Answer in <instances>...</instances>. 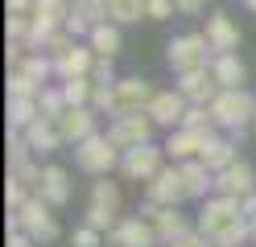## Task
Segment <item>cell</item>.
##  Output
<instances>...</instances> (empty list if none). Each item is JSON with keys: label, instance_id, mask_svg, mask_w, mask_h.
Returning <instances> with one entry per match:
<instances>
[{"label": "cell", "instance_id": "1", "mask_svg": "<svg viewBox=\"0 0 256 247\" xmlns=\"http://www.w3.org/2000/svg\"><path fill=\"white\" fill-rule=\"evenodd\" d=\"M194 227L211 247H240L244 239H252V219L244 214L240 198H228V194L202 198V210H198Z\"/></svg>", "mask_w": 256, "mask_h": 247}, {"label": "cell", "instance_id": "2", "mask_svg": "<svg viewBox=\"0 0 256 247\" xmlns=\"http://www.w3.org/2000/svg\"><path fill=\"white\" fill-rule=\"evenodd\" d=\"M74 161H78V169H83V173L108 177V173L124 161V153L116 148V140H112L108 132H95V136H87V140L74 144Z\"/></svg>", "mask_w": 256, "mask_h": 247}, {"label": "cell", "instance_id": "3", "mask_svg": "<svg viewBox=\"0 0 256 247\" xmlns=\"http://www.w3.org/2000/svg\"><path fill=\"white\" fill-rule=\"evenodd\" d=\"M211 115H215V124L219 128H228V132H244L252 120H256V99L244 91V87H236V91H219L211 99Z\"/></svg>", "mask_w": 256, "mask_h": 247}, {"label": "cell", "instance_id": "4", "mask_svg": "<svg viewBox=\"0 0 256 247\" xmlns=\"http://www.w3.org/2000/svg\"><path fill=\"white\" fill-rule=\"evenodd\" d=\"M215 58L211 41L202 37V33H182V37H174L166 45V62L174 66V74H190V70H206Z\"/></svg>", "mask_w": 256, "mask_h": 247}, {"label": "cell", "instance_id": "5", "mask_svg": "<svg viewBox=\"0 0 256 247\" xmlns=\"http://www.w3.org/2000/svg\"><path fill=\"white\" fill-rule=\"evenodd\" d=\"M157 87L149 78H116L112 82V111L108 115H136V111H149Z\"/></svg>", "mask_w": 256, "mask_h": 247}, {"label": "cell", "instance_id": "6", "mask_svg": "<svg viewBox=\"0 0 256 247\" xmlns=\"http://www.w3.org/2000/svg\"><path fill=\"white\" fill-rule=\"evenodd\" d=\"M50 210H54V206L46 202L42 194H34L21 210H12V214H17V227L25 231V235H34L38 243H54V239H58V219H54Z\"/></svg>", "mask_w": 256, "mask_h": 247}, {"label": "cell", "instance_id": "7", "mask_svg": "<svg viewBox=\"0 0 256 247\" xmlns=\"http://www.w3.org/2000/svg\"><path fill=\"white\" fill-rule=\"evenodd\" d=\"M153 115L149 111H136V115H112V128L108 136L116 140L120 153H128V148H140V144H153Z\"/></svg>", "mask_w": 256, "mask_h": 247}, {"label": "cell", "instance_id": "8", "mask_svg": "<svg viewBox=\"0 0 256 247\" xmlns=\"http://www.w3.org/2000/svg\"><path fill=\"white\" fill-rule=\"evenodd\" d=\"M162 169H166V148H157V144L128 148L124 161H120V173H124L128 181H153Z\"/></svg>", "mask_w": 256, "mask_h": 247}, {"label": "cell", "instance_id": "9", "mask_svg": "<svg viewBox=\"0 0 256 247\" xmlns=\"http://www.w3.org/2000/svg\"><path fill=\"white\" fill-rule=\"evenodd\" d=\"M145 194H149V202H157V206H182L186 198H190L178 165H166L153 181H145Z\"/></svg>", "mask_w": 256, "mask_h": 247}, {"label": "cell", "instance_id": "10", "mask_svg": "<svg viewBox=\"0 0 256 247\" xmlns=\"http://www.w3.org/2000/svg\"><path fill=\"white\" fill-rule=\"evenodd\" d=\"M186 111H190V99L174 87V91H157L153 95V103H149V115H153V124H162V128H178L186 120Z\"/></svg>", "mask_w": 256, "mask_h": 247}, {"label": "cell", "instance_id": "11", "mask_svg": "<svg viewBox=\"0 0 256 247\" xmlns=\"http://www.w3.org/2000/svg\"><path fill=\"white\" fill-rule=\"evenodd\" d=\"M145 219L153 223V231H157V239L162 243H174L178 235H186L190 231V223H186V214H178V206H157V202H145Z\"/></svg>", "mask_w": 256, "mask_h": 247}, {"label": "cell", "instance_id": "12", "mask_svg": "<svg viewBox=\"0 0 256 247\" xmlns=\"http://www.w3.org/2000/svg\"><path fill=\"white\" fill-rule=\"evenodd\" d=\"M108 235H112V243H116V247H157V243H162L145 214H140V219H120Z\"/></svg>", "mask_w": 256, "mask_h": 247}, {"label": "cell", "instance_id": "13", "mask_svg": "<svg viewBox=\"0 0 256 247\" xmlns=\"http://www.w3.org/2000/svg\"><path fill=\"white\" fill-rule=\"evenodd\" d=\"M206 144H211V132H194V128H174L170 140H166V153L174 161H198L206 153Z\"/></svg>", "mask_w": 256, "mask_h": 247}, {"label": "cell", "instance_id": "14", "mask_svg": "<svg viewBox=\"0 0 256 247\" xmlns=\"http://www.w3.org/2000/svg\"><path fill=\"white\" fill-rule=\"evenodd\" d=\"M215 194H228V198H248L256 194V173L248 161H236L228 165L223 173H215Z\"/></svg>", "mask_w": 256, "mask_h": 247}, {"label": "cell", "instance_id": "15", "mask_svg": "<svg viewBox=\"0 0 256 247\" xmlns=\"http://www.w3.org/2000/svg\"><path fill=\"white\" fill-rule=\"evenodd\" d=\"M58 132H62V140H66V144H78V140L95 136V107L91 103L66 107V111L58 115Z\"/></svg>", "mask_w": 256, "mask_h": 247}, {"label": "cell", "instance_id": "16", "mask_svg": "<svg viewBox=\"0 0 256 247\" xmlns=\"http://www.w3.org/2000/svg\"><path fill=\"white\" fill-rule=\"evenodd\" d=\"M206 41H211L215 54H236L240 49V25L232 21L228 12H211L206 16V33H202Z\"/></svg>", "mask_w": 256, "mask_h": 247}, {"label": "cell", "instance_id": "17", "mask_svg": "<svg viewBox=\"0 0 256 247\" xmlns=\"http://www.w3.org/2000/svg\"><path fill=\"white\" fill-rule=\"evenodd\" d=\"M178 91L190 99V103H202V107H211V99L223 91L215 74H211V66L206 70H190V74H178Z\"/></svg>", "mask_w": 256, "mask_h": 247}, {"label": "cell", "instance_id": "18", "mask_svg": "<svg viewBox=\"0 0 256 247\" xmlns=\"http://www.w3.org/2000/svg\"><path fill=\"white\" fill-rule=\"evenodd\" d=\"M108 21V0H74L70 4V21H66V33H91L95 25Z\"/></svg>", "mask_w": 256, "mask_h": 247}, {"label": "cell", "instance_id": "19", "mask_svg": "<svg viewBox=\"0 0 256 247\" xmlns=\"http://www.w3.org/2000/svg\"><path fill=\"white\" fill-rule=\"evenodd\" d=\"M95 58H100V54H95L91 45H78V41H74L66 54H58V58H54V74H58V78H78V74H91Z\"/></svg>", "mask_w": 256, "mask_h": 247}, {"label": "cell", "instance_id": "20", "mask_svg": "<svg viewBox=\"0 0 256 247\" xmlns=\"http://www.w3.org/2000/svg\"><path fill=\"white\" fill-rule=\"evenodd\" d=\"M38 194H42L50 206H66V202H70V173L62 169V165H46Z\"/></svg>", "mask_w": 256, "mask_h": 247}, {"label": "cell", "instance_id": "21", "mask_svg": "<svg viewBox=\"0 0 256 247\" xmlns=\"http://www.w3.org/2000/svg\"><path fill=\"white\" fill-rule=\"evenodd\" d=\"M25 140H29L34 153H54V148L66 144V140H62V132H58V120H50V115H38V120L25 128Z\"/></svg>", "mask_w": 256, "mask_h": 247}, {"label": "cell", "instance_id": "22", "mask_svg": "<svg viewBox=\"0 0 256 247\" xmlns=\"http://www.w3.org/2000/svg\"><path fill=\"white\" fill-rule=\"evenodd\" d=\"M211 74H215V82H219L223 91H236V87H244V78H248L244 62H240L236 54H215V58H211Z\"/></svg>", "mask_w": 256, "mask_h": 247}, {"label": "cell", "instance_id": "23", "mask_svg": "<svg viewBox=\"0 0 256 247\" xmlns=\"http://www.w3.org/2000/svg\"><path fill=\"white\" fill-rule=\"evenodd\" d=\"M178 169H182V181H186V194H190V198H198V202H202L206 190H215V173L206 169L202 157H198V161H182Z\"/></svg>", "mask_w": 256, "mask_h": 247}, {"label": "cell", "instance_id": "24", "mask_svg": "<svg viewBox=\"0 0 256 247\" xmlns=\"http://www.w3.org/2000/svg\"><path fill=\"white\" fill-rule=\"evenodd\" d=\"M87 45H91L100 58H116V54H120V45H124V37H120V25H116V21L95 25V29L87 33Z\"/></svg>", "mask_w": 256, "mask_h": 247}, {"label": "cell", "instance_id": "25", "mask_svg": "<svg viewBox=\"0 0 256 247\" xmlns=\"http://www.w3.org/2000/svg\"><path fill=\"white\" fill-rule=\"evenodd\" d=\"M202 161H206V169H211V173H223L228 165H236V161H240V153H236V144H232V140L211 136V144H206Z\"/></svg>", "mask_w": 256, "mask_h": 247}, {"label": "cell", "instance_id": "26", "mask_svg": "<svg viewBox=\"0 0 256 247\" xmlns=\"http://www.w3.org/2000/svg\"><path fill=\"white\" fill-rule=\"evenodd\" d=\"M38 115H42L38 99H8V128H12V132H25Z\"/></svg>", "mask_w": 256, "mask_h": 247}, {"label": "cell", "instance_id": "27", "mask_svg": "<svg viewBox=\"0 0 256 247\" xmlns=\"http://www.w3.org/2000/svg\"><path fill=\"white\" fill-rule=\"evenodd\" d=\"M145 4H149V0H108V21L132 25V21L145 16Z\"/></svg>", "mask_w": 256, "mask_h": 247}, {"label": "cell", "instance_id": "28", "mask_svg": "<svg viewBox=\"0 0 256 247\" xmlns=\"http://www.w3.org/2000/svg\"><path fill=\"white\" fill-rule=\"evenodd\" d=\"M34 16H42V21H50L58 29H66L70 21V0H34Z\"/></svg>", "mask_w": 256, "mask_h": 247}, {"label": "cell", "instance_id": "29", "mask_svg": "<svg viewBox=\"0 0 256 247\" xmlns=\"http://www.w3.org/2000/svg\"><path fill=\"white\" fill-rule=\"evenodd\" d=\"M91 91H95L91 74H78V78H62V95H66V103H70V107H83V103H91Z\"/></svg>", "mask_w": 256, "mask_h": 247}, {"label": "cell", "instance_id": "30", "mask_svg": "<svg viewBox=\"0 0 256 247\" xmlns=\"http://www.w3.org/2000/svg\"><path fill=\"white\" fill-rule=\"evenodd\" d=\"M38 95H42V82L29 78L21 66H17V70L8 74V99H38Z\"/></svg>", "mask_w": 256, "mask_h": 247}, {"label": "cell", "instance_id": "31", "mask_svg": "<svg viewBox=\"0 0 256 247\" xmlns=\"http://www.w3.org/2000/svg\"><path fill=\"white\" fill-rule=\"evenodd\" d=\"M91 206H104V210L116 214V210H120V190H116V181H108V177L95 181V186H91Z\"/></svg>", "mask_w": 256, "mask_h": 247}, {"label": "cell", "instance_id": "32", "mask_svg": "<svg viewBox=\"0 0 256 247\" xmlns=\"http://www.w3.org/2000/svg\"><path fill=\"white\" fill-rule=\"evenodd\" d=\"M38 107H42V115L58 120V115L66 111L70 103H66V95H62V87H42V95H38Z\"/></svg>", "mask_w": 256, "mask_h": 247}, {"label": "cell", "instance_id": "33", "mask_svg": "<svg viewBox=\"0 0 256 247\" xmlns=\"http://www.w3.org/2000/svg\"><path fill=\"white\" fill-rule=\"evenodd\" d=\"M178 128H194V132H215L219 124H215V115H211V107H202V103H190V111H186V120H182Z\"/></svg>", "mask_w": 256, "mask_h": 247}, {"label": "cell", "instance_id": "34", "mask_svg": "<svg viewBox=\"0 0 256 247\" xmlns=\"http://www.w3.org/2000/svg\"><path fill=\"white\" fill-rule=\"evenodd\" d=\"M120 219L112 210H104V206H87V227H95V231H112Z\"/></svg>", "mask_w": 256, "mask_h": 247}, {"label": "cell", "instance_id": "35", "mask_svg": "<svg viewBox=\"0 0 256 247\" xmlns=\"http://www.w3.org/2000/svg\"><path fill=\"white\" fill-rule=\"evenodd\" d=\"M174 12H178L174 0H149V4H145V16H149V21H170Z\"/></svg>", "mask_w": 256, "mask_h": 247}, {"label": "cell", "instance_id": "36", "mask_svg": "<svg viewBox=\"0 0 256 247\" xmlns=\"http://www.w3.org/2000/svg\"><path fill=\"white\" fill-rule=\"evenodd\" d=\"M100 235H104V231H95V227L83 223V227L70 235V243H74V247H100Z\"/></svg>", "mask_w": 256, "mask_h": 247}, {"label": "cell", "instance_id": "37", "mask_svg": "<svg viewBox=\"0 0 256 247\" xmlns=\"http://www.w3.org/2000/svg\"><path fill=\"white\" fill-rule=\"evenodd\" d=\"M91 82H116V74H112V58H95V66H91Z\"/></svg>", "mask_w": 256, "mask_h": 247}, {"label": "cell", "instance_id": "38", "mask_svg": "<svg viewBox=\"0 0 256 247\" xmlns=\"http://www.w3.org/2000/svg\"><path fill=\"white\" fill-rule=\"evenodd\" d=\"M166 247H211V243L198 235V227H190L186 235H178V239H174V243H166Z\"/></svg>", "mask_w": 256, "mask_h": 247}, {"label": "cell", "instance_id": "39", "mask_svg": "<svg viewBox=\"0 0 256 247\" xmlns=\"http://www.w3.org/2000/svg\"><path fill=\"white\" fill-rule=\"evenodd\" d=\"M174 4H178L182 16H198V12L206 8V0H174Z\"/></svg>", "mask_w": 256, "mask_h": 247}, {"label": "cell", "instance_id": "40", "mask_svg": "<svg viewBox=\"0 0 256 247\" xmlns=\"http://www.w3.org/2000/svg\"><path fill=\"white\" fill-rule=\"evenodd\" d=\"M8 247H38V239L25 235V231H8Z\"/></svg>", "mask_w": 256, "mask_h": 247}, {"label": "cell", "instance_id": "41", "mask_svg": "<svg viewBox=\"0 0 256 247\" xmlns=\"http://www.w3.org/2000/svg\"><path fill=\"white\" fill-rule=\"evenodd\" d=\"M8 12H34V0H8Z\"/></svg>", "mask_w": 256, "mask_h": 247}, {"label": "cell", "instance_id": "42", "mask_svg": "<svg viewBox=\"0 0 256 247\" xmlns=\"http://www.w3.org/2000/svg\"><path fill=\"white\" fill-rule=\"evenodd\" d=\"M240 206H244V214H248V219H256V194H248V198H240Z\"/></svg>", "mask_w": 256, "mask_h": 247}, {"label": "cell", "instance_id": "43", "mask_svg": "<svg viewBox=\"0 0 256 247\" xmlns=\"http://www.w3.org/2000/svg\"><path fill=\"white\" fill-rule=\"evenodd\" d=\"M244 4H248V8H252V12H256V0H244Z\"/></svg>", "mask_w": 256, "mask_h": 247}, {"label": "cell", "instance_id": "44", "mask_svg": "<svg viewBox=\"0 0 256 247\" xmlns=\"http://www.w3.org/2000/svg\"><path fill=\"white\" fill-rule=\"evenodd\" d=\"M252 243H256V219H252Z\"/></svg>", "mask_w": 256, "mask_h": 247}, {"label": "cell", "instance_id": "45", "mask_svg": "<svg viewBox=\"0 0 256 247\" xmlns=\"http://www.w3.org/2000/svg\"><path fill=\"white\" fill-rule=\"evenodd\" d=\"M252 132H256V120H252Z\"/></svg>", "mask_w": 256, "mask_h": 247}, {"label": "cell", "instance_id": "46", "mask_svg": "<svg viewBox=\"0 0 256 247\" xmlns=\"http://www.w3.org/2000/svg\"><path fill=\"white\" fill-rule=\"evenodd\" d=\"M70 4H74V0H70Z\"/></svg>", "mask_w": 256, "mask_h": 247}]
</instances>
